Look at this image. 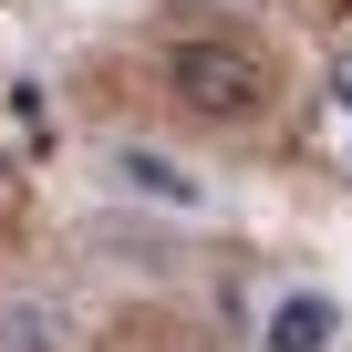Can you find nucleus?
<instances>
[{"label":"nucleus","mask_w":352,"mask_h":352,"mask_svg":"<svg viewBox=\"0 0 352 352\" xmlns=\"http://www.w3.org/2000/svg\"><path fill=\"white\" fill-rule=\"evenodd\" d=\"M166 94L197 124H249L270 104V52L239 32H187V42H166Z\"/></svg>","instance_id":"obj_1"},{"label":"nucleus","mask_w":352,"mask_h":352,"mask_svg":"<svg viewBox=\"0 0 352 352\" xmlns=\"http://www.w3.org/2000/svg\"><path fill=\"white\" fill-rule=\"evenodd\" d=\"M259 342H270V352H331V342H342V300H331V290H280L270 321H259Z\"/></svg>","instance_id":"obj_2"},{"label":"nucleus","mask_w":352,"mask_h":352,"mask_svg":"<svg viewBox=\"0 0 352 352\" xmlns=\"http://www.w3.org/2000/svg\"><path fill=\"white\" fill-rule=\"evenodd\" d=\"M114 176H124L135 197H155V208H208V187L176 155H155V145H114Z\"/></svg>","instance_id":"obj_3"},{"label":"nucleus","mask_w":352,"mask_h":352,"mask_svg":"<svg viewBox=\"0 0 352 352\" xmlns=\"http://www.w3.org/2000/svg\"><path fill=\"white\" fill-rule=\"evenodd\" d=\"M331 83H342V104H352V52H342V63H331Z\"/></svg>","instance_id":"obj_4"}]
</instances>
